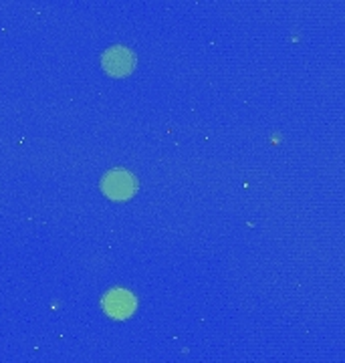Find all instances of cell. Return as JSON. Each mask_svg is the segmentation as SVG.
<instances>
[{"instance_id": "1", "label": "cell", "mask_w": 345, "mask_h": 363, "mask_svg": "<svg viewBox=\"0 0 345 363\" xmlns=\"http://www.w3.org/2000/svg\"><path fill=\"white\" fill-rule=\"evenodd\" d=\"M102 188L105 194L114 200H126V198H131L133 192H136V180L133 176L124 172V169H114L109 172L102 182Z\"/></svg>"}, {"instance_id": "2", "label": "cell", "mask_w": 345, "mask_h": 363, "mask_svg": "<svg viewBox=\"0 0 345 363\" xmlns=\"http://www.w3.org/2000/svg\"><path fill=\"white\" fill-rule=\"evenodd\" d=\"M103 309L115 319H126L136 311V297L129 291L115 289V291H109L103 298Z\"/></svg>"}, {"instance_id": "3", "label": "cell", "mask_w": 345, "mask_h": 363, "mask_svg": "<svg viewBox=\"0 0 345 363\" xmlns=\"http://www.w3.org/2000/svg\"><path fill=\"white\" fill-rule=\"evenodd\" d=\"M136 65V57H133V52L128 51V49H124V47H114V49H109V51L103 55V67H105V71L107 73H111V75H128L129 71L133 69Z\"/></svg>"}]
</instances>
